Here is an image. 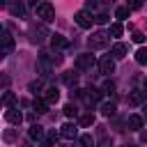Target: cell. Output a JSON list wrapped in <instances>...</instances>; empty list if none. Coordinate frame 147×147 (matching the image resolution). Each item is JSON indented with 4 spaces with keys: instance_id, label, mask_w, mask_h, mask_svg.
I'll return each mask as SVG.
<instances>
[{
    "instance_id": "cb8c5ba5",
    "label": "cell",
    "mask_w": 147,
    "mask_h": 147,
    "mask_svg": "<svg viewBox=\"0 0 147 147\" xmlns=\"http://www.w3.org/2000/svg\"><path fill=\"white\" fill-rule=\"evenodd\" d=\"M108 37H122V25L119 23H113L110 30H108Z\"/></svg>"
},
{
    "instance_id": "e0dca14e",
    "label": "cell",
    "mask_w": 147,
    "mask_h": 147,
    "mask_svg": "<svg viewBox=\"0 0 147 147\" xmlns=\"http://www.w3.org/2000/svg\"><path fill=\"white\" fill-rule=\"evenodd\" d=\"M32 108H34V113L44 115V113H48V101L46 99H34L32 101Z\"/></svg>"
},
{
    "instance_id": "b9f144b4",
    "label": "cell",
    "mask_w": 147,
    "mask_h": 147,
    "mask_svg": "<svg viewBox=\"0 0 147 147\" xmlns=\"http://www.w3.org/2000/svg\"><path fill=\"white\" fill-rule=\"evenodd\" d=\"M23 147H30V142H25V145H23Z\"/></svg>"
},
{
    "instance_id": "7bdbcfd3",
    "label": "cell",
    "mask_w": 147,
    "mask_h": 147,
    "mask_svg": "<svg viewBox=\"0 0 147 147\" xmlns=\"http://www.w3.org/2000/svg\"><path fill=\"white\" fill-rule=\"evenodd\" d=\"M145 117H147V106H145Z\"/></svg>"
},
{
    "instance_id": "9a60e30c",
    "label": "cell",
    "mask_w": 147,
    "mask_h": 147,
    "mask_svg": "<svg viewBox=\"0 0 147 147\" xmlns=\"http://www.w3.org/2000/svg\"><path fill=\"white\" fill-rule=\"evenodd\" d=\"M28 136H30V140H39V142H41V138H44V126L32 124V126H30V131H28Z\"/></svg>"
},
{
    "instance_id": "ffe728a7",
    "label": "cell",
    "mask_w": 147,
    "mask_h": 147,
    "mask_svg": "<svg viewBox=\"0 0 147 147\" xmlns=\"http://www.w3.org/2000/svg\"><path fill=\"white\" fill-rule=\"evenodd\" d=\"M126 124H129L131 129H136V131H138V129H142V117H140V115H129Z\"/></svg>"
},
{
    "instance_id": "6da1fadb",
    "label": "cell",
    "mask_w": 147,
    "mask_h": 147,
    "mask_svg": "<svg viewBox=\"0 0 147 147\" xmlns=\"http://www.w3.org/2000/svg\"><path fill=\"white\" fill-rule=\"evenodd\" d=\"M53 64H55V62H53V55L41 53V55L37 57V64H34V67H37V74H39L41 78H48L51 71H53Z\"/></svg>"
},
{
    "instance_id": "7c38bea8",
    "label": "cell",
    "mask_w": 147,
    "mask_h": 147,
    "mask_svg": "<svg viewBox=\"0 0 147 147\" xmlns=\"http://www.w3.org/2000/svg\"><path fill=\"white\" fill-rule=\"evenodd\" d=\"M126 53H129V46H126V44H122V41H117V44L113 46V51H110V55H113L115 60H122Z\"/></svg>"
},
{
    "instance_id": "d4e9b609",
    "label": "cell",
    "mask_w": 147,
    "mask_h": 147,
    "mask_svg": "<svg viewBox=\"0 0 147 147\" xmlns=\"http://www.w3.org/2000/svg\"><path fill=\"white\" fill-rule=\"evenodd\" d=\"M64 115H67V117H76V115H78L76 106H74V103H67V106H64Z\"/></svg>"
},
{
    "instance_id": "277c9868",
    "label": "cell",
    "mask_w": 147,
    "mask_h": 147,
    "mask_svg": "<svg viewBox=\"0 0 147 147\" xmlns=\"http://www.w3.org/2000/svg\"><path fill=\"white\" fill-rule=\"evenodd\" d=\"M74 21H76V25H78V28H83V30H87V28H92V23H96V21H94V16H92L87 9H80V11H76Z\"/></svg>"
},
{
    "instance_id": "1f68e13d",
    "label": "cell",
    "mask_w": 147,
    "mask_h": 147,
    "mask_svg": "<svg viewBox=\"0 0 147 147\" xmlns=\"http://www.w3.org/2000/svg\"><path fill=\"white\" fill-rule=\"evenodd\" d=\"M94 21H96V23H108V16H106V14H96Z\"/></svg>"
},
{
    "instance_id": "7a4b0ae2",
    "label": "cell",
    "mask_w": 147,
    "mask_h": 147,
    "mask_svg": "<svg viewBox=\"0 0 147 147\" xmlns=\"http://www.w3.org/2000/svg\"><path fill=\"white\" fill-rule=\"evenodd\" d=\"M48 37H53V34L46 30L44 23H32V25H30V41H32V44H44Z\"/></svg>"
},
{
    "instance_id": "f546056e",
    "label": "cell",
    "mask_w": 147,
    "mask_h": 147,
    "mask_svg": "<svg viewBox=\"0 0 147 147\" xmlns=\"http://www.w3.org/2000/svg\"><path fill=\"white\" fill-rule=\"evenodd\" d=\"M131 39H133V41H136V44H142V41H145V34H142V32H140V30H136V32H133V34H131Z\"/></svg>"
},
{
    "instance_id": "5bb4252c",
    "label": "cell",
    "mask_w": 147,
    "mask_h": 147,
    "mask_svg": "<svg viewBox=\"0 0 147 147\" xmlns=\"http://www.w3.org/2000/svg\"><path fill=\"white\" fill-rule=\"evenodd\" d=\"M51 46H53L55 51H64V48L69 46V41H67L62 34H53V37H51Z\"/></svg>"
},
{
    "instance_id": "ac0fdd59",
    "label": "cell",
    "mask_w": 147,
    "mask_h": 147,
    "mask_svg": "<svg viewBox=\"0 0 147 147\" xmlns=\"http://www.w3.org/2000/svg\"><path fill=\"white\" fill-rule=\"evenodd\" d=\"M62 80H64V85H69V87H74V85L78 83V74H76V71H64V76H62Z\"/></svg>"
},
{
    "instance_id": "603a6c76",
    "label": "cell",
    "mask_w": 147,
    "mask_h": 147,
    "mask_svg": "<svg viewBox=\"0 0 147 147\" xmlns=\"http://www.w3.org/2000/svg\"><path fill=\"white\" fill-rule=\"evenodd\" d=\"M136 62L138 64H147V48H138L136 51Z\"/></svg>"
},
{
    "instance_id": "83f0119b",
    "label": "cell",
    "mask_w": 147,
    "mask_h": 147,
    "mask_svg": "<svg viewBox=\"0 0 147 147\" xmlns=\"http://www.w3.org/2000/svg\"><path fill=\"white\" fill-rule=\"evenodd\" d=\"M145 5V0H126V7L129 9H140Z\"/></svg>"
},
{
    "instance_id": "44dd1931",
    "label": "cell",
    "mask_w": 147,
    "mask_h": 147,
    "mask_svg": "<svg viewBox=\"0 0 147 147\" xmlns=\"http://www.w3.org/2000/svg\"><path fill=\"white\" fill-rule=\"evenodd\" d=\"M129 14H131V9H129L126 5H124V7H117V11H115V16H117L119 21H126V18H129Z\"/></svg>"
},
{
    "instance_id": "52a82bcc",
    "label": "cell",
    "mask_w": 147,
    "mask_h": 147,
    "mask_svg": "<svg viewBox=\"0 0 147 147\" xmlns=\"http://www.w3.org/2000/svg\"><path fill=\"white\" fill-rule=\"evenodd\" d=\"M99 71H101L103 76H110V74L115 71V57H110V55H103V57L99 60Z\"/></svg>"
},
{
    "instance_id": "3957f363",
    "label": "cell",
    "mask_w": 147,
    "mask_h": 147,
    "mask_svg": "<svg viewBox=\"0 0 147 147\" xmlns=\"http://www.w3.org/2000/svg\"><path fill=\"white\" fill-rule=\"evenodd\" d=\"M37 18H41L44 23L55 21V7H53L51 2H41V5L37 7Z\"/></svg>"
},
{
    "instance_id": "ba28073f",
    "label": "cell",
    "mask_w": 147,
    "mask_h": 147,
    "mask_svg": "<svg viewBox=\"0 0 147 147\" xmlns=\"http://www.w3.org/2000/svg\"><path fill=\"white\" fill-rule=\"evenodd\" d=\"M60 136H62L64 140H74V138L78 136V126H76L74 122H67V124L60 126Z\"/></svg>"
},
{
    "instance_id": "f1b7e54d",
    "label": "cell",
    "mask_w": 147,
    "mask_h": 147,
    "mask_svg": "<svg viewBox=\"0 0 147 147\" xmlns=\"http://www.w3.org/2000/svg\"><path fill=\"white\" fill-rule=\"evenodd\" d=\"M2 103L9 108V106L14 103V94H11V92H5V94H2Z\"/></svg>"
},
{
    "instance_id": "8d00e7d4",
    "label": "cell",
    "mask_w": 147,
    "mask_h": 147,
    "mask_svg": "<svg viewBox=\"0 0 147 147\" xmlns=\"http://www.w3.org/2000/svg\"><path fill=\"white\" fill-rule=\"evenodd\" d=\"M99 147H113V142L110 140H103V142H99Z\"/></svg>"
},
{
    "instance_id": "8fae6325",
    "label": "cell",
    "mask_w": 147,
    "mask_h": 147,
    "mask_svg": "<svg viewBox=\"0 0 147 147\" xmlns=\"http://www.w3.org/2000/svg\"><path fill=\"white\" fill-rule=\"evenodd\" d=\"M5 119H7L9 124H16V126H18V124L23 122V115H21V110H18V108L9 106V108L5 110Z\"/></svg>"
},
{
    "instance_id": "ab89813d",
    "label": "cell",
    "mask_w": 147,
    "mask_h": 147,
    "mask_svg": "<svg viewBox=\"0 0 147 147\" xmlns=\"http://www.w3.org/2000/svg\"><path fill=\"white\" fill-rule=\"evenodd\" d=\"M103 2H110V5H113V2H115V0H103Z\"/></svg>"
},
{
    "instance_id": "4fadbf2b",
    "label": "cell",
    "mask_w": 147,
    "mask_h": 147,
    "mask_svg": "<svg viewBox=\"0 0 147 147\" xmlns=\"http://www.w3.org/2000/svg\"><path fill=\"white\" fill-rule=\"evenodd\" d=\"M9 11H11V16H23V14H25L23 0H11V2H9Z\"/></svg>"
},
{
    "instance_id": "7402d4cb",
    "label": "cell",
    "mask_w": 147,
    "mask_h": 147,
    "mask_svg": "<svg viewBox=\"0 0 147 147\" xmlns=\"http://www.w3.org/2000/svg\"><path fill=\"white\" fill-rule=\"evenodd\" d=\"M78 147H94V140H92V136H80L78 138Z\"/></svg>"
},
{
    "instance_id": "ee69618b",
    "label": "cell",
    "mask_w": 147,
    "mask_h": 147,
    "mask_svg": "<svg viewBox=\"0 0 147 147\" xmlns=\"http://www.w3.org/2000/svg\"><path fill=\"white\" fill-rule=\"evenodd\" d=\"M122 147H131V145H122Z\"/></svg>"
},
{
    "instance_id": "d6a6232c",
    "label": "cell",
    "mask_w": 147,
    "mask_h": 147,
    "mask_svg": "<svg viewBox=\"0 0 147 147\" xmlns=\"http://www.w3.org/2000/svg\"><path fill=\"white\" fill-rule=\"evenodd\" d=\"M85 5H87V9H96V7H99L96 0H85Z\"/></svg>"
},
{
    "instance_id": "2e32d148",
    "label": "cell",
    "mask_w": 147,
    "mask_h": 147,
    "mask_svg": "<svg viewBox=\"0 0 147 147\" xmlns=\"http://www.w3.org/2000/svg\"><path fill=\"white\" fill-rule=\"evenodd\" d=\"M44 99L48 101V106L57 103V99H60V92H57V87H48V90H46V94H44Z\"/></svg>"
},
{
    "instance_id": "9c48e42d",
    "label": "cell",
    "mask_w": 147,
    "mask_h": 147,
    "mask_svg": "<svg viewBox=\"0 0 147 147\" xmlns=\"http://www.w3.org/2000/svg\"><path fill=\"white\" fill-rule=\"evenodd\" d=\"M11 53H14V37H11L9 30H5L2 32V57L5 55H11Z\"/></svg>"
},
{
    "instance_id": "60d3db41",
    "label": "cell",
    "mask_w": 147,
    "mask_h": 147,
    "mask_svg": "<svg viewBox=\"0 0 147 147\" xmlns=\"http://www.w3.org/2000/svg\"><path fill=\"white\" fill-rule=\"evenodd\" d=\"M145 92H147V78H145Z\"/></svg>"
},
{
    "instance_id": "8992f818",
    "label": "cell",
    "mask_w": 147,
    "mask_h": 147,
    "mask_svg": "<svg viewBox=\"0 0 147 147\" xmlns=\"http://www.w3.org/2000/svg\"><path fill=\"white\" fill-rule=\"evenodd\" d=\"M92 67H94V55L83 53V55L76 57V69H78V71H90Z\"/></svg>"
},
{
    "instance_id": "4dcf8cb0",
    "label": "cell",
    "mask_w": 147,
    "mask_h": 147,
    "mask_svg": "<svg viewBox=\"0 0 147 147\" xmlns=\"http://www.w3.org/2000/svg\"><path fill=\"white\" fill-rule=\"evenodd\" d=\"M113 90H115V83H113V80H108V83L103 85V94H110Z\"/></svg>"
},
{
    "instance_id": "f35d334b",
    "label": "cell",
    "mask_w": 147,
    "mask_h": 147,
    "mask_svg": "<svg viewBox=\"0 0 147 147\" xmlns=\"http://www.w3.org/2000/svg\"><path fill=\"white\" fill-rule=\"evenodd\" d=\"M9 2H11V0H2V5H5V7H9Z\"/></svg>"
},
{
    "instance_id": "d590c367",
    "label": "cell",
    "mask_w": 147,
    "mask_h": 147,
    "mask_svg": "<svg viewBox=\"0 0 147 147\" xmlns=\"http://www.w3.org/2000/svg\"><path fill=\"white\" fill-rule=\"evenodd\" d=\"M39 147H53V140H41Z\"/></svg>"
},
{
    "instance_id": "e575fe53",
    "label": "cell",
    "mask_w": 147,
    "mask_h": 147,
    "mask_svg": "<svg viewBox=\"0 0 147 147\" xmlns=\"http://www.w3.org/2000/svg\"><path fill=\"white\" fill-rule=\"evenodd\" d=\"M41 2H46V0H28V5H32V7H34V9H37V7H39V5H41Z\"/></svg>"
},
{
    "instance_id": "484cf974",
    "label": "cell",
    "mask_w": 147,
    "mask_h": 147,
    "mask_svg": "<svg viewBox=\"0 0 147 147\" xmlns=\"http://www.w3.org/2000/svg\"><path fill=\"white\" fill-rule=\"evenodd\" d=\"M94 124V115H83L80 117V126H92Z\"/></svg>"
},
{
    "instance_id": "30bf717a",
    "label": "cell",
    "mask_w": 147,
    "mask_h": 147,
    "mask_svg": "<svg viewBox=\"0 0 147 147\" xmlns=\"http://www.w3.org/2000/svg\"><path fill=\"white\" fill-rule=\"evenodd\" d=\"M145 99H147V92L145 90H131L129 96H126V101L131 106H140V103H145Z\"/></svg>"
},
{
    "instance_id": "74e56055",
    "label": "cell",
    "mask_w": 147,
    "mask_h": 147,
    "mask_svg": "<svg viewBox=\"0 0 147 147\" xmlns=\"http://www.w3.org/2000/svg\"><path fill=\"white\" fill-rule=\"evenodd\" d=\"M140 140H142V142H147V131H142V133H140Z\"/></svg>"
},
{
    "instance_id": "d6986e66",
    "label": "cell",
    "mask_w": 147,
    "mask_h": 147,
    "mask_svg": "<svg viewBox=\"0 0 147 147\" xmlns=\"http://www.w3.org/2000/svg\"><path fill=\"white\" fill-rule=\"evenodd\" d=\"M115 110H117V106H115L113 101H106V103H101V113H103L106 117H113V115H115Z\"/></svg>"
},
{
    "instance_id": "5b68a950",
    "label": "cell",
    "mask_w": 147,
    "mask_h": 147,
    "mask_svg": "<svg viewBox=\"0 0 147 147\" xmlns=\"http://www.w3.org/2000/svg\"><path fill=\"white\" fill-rule=\"evenodd\" d=\"M87 44H90V48H94V51L106 48V46H108V34H106V32H92V37L87 39Z\"/></svg>"
},
{
    "instance_id": "4316f807",
    "label": "cell",
    "mask_w": 147,
    "mask_h": 147,
    "mask_svg": "<svg viewBox=\"0 0 147 147\" xmlns=\"http://www.w3.org/2000/svg\"><path fill=\"white\" fill-rule=\"evenodd\" d=\"M2 138H5V142H14V140H16V131H14V129H7Z\"/></svg>"
},
{
    "instance_id": "836d02e7",
    "label": "cell",
    "mask_w": 147,
    "mask_h": 147,
    "mask_svg": "<svg viewBox=\"0 0 147 147\" xmlns=\"http://www.w3.org/2000/svg\"><path fill=\"white\" fill-rule=\"evenodd\" d=\"M30 90H32V92H34V94H37V92H39V90H41V83H30Z\"/></svg>"
}]
</instances>
